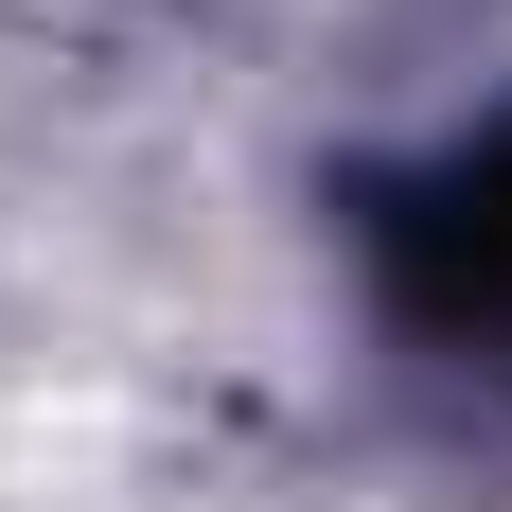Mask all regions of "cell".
Instances as JSON below:
<instances>
[{"label": "cell", "mask_w": 512, "mask_h": 512, "mask_svg": "<svg viewBox=\"0 0 512 512\" xmlns=\"http://www.w3.org/2000/svg\"><path fill=\"white\" fill-rule=\"evenodd\" d=\"M389 301H407L424 336H460V354L512 371V124L477 159H442V177L389 195Z\"/></svg>", "instance_id": "obj_1"}]
</instances>
